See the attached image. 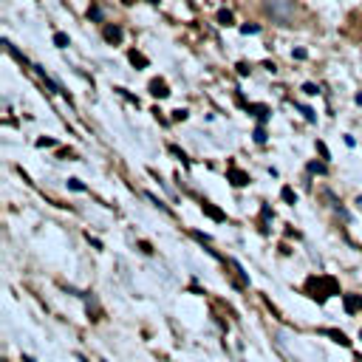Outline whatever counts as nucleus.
Here are the masks:
<instances>
[{
  "label": "nucleus",
  "instance_id": "obj_1",
  "mask_svg": "<svg viewBox=\"0 0 362 362\" xmlns=\"http://www.w3.org/2000/svg\"><path fill=\"white\" fill-rule=\"evenodd\" d=\"M263 9L280 26H292L294 23V0H263Z\"/></svg>",
  "mask_w": 362,
  "mask_h": 362
},
{
  "label": "nucleus",
  "instance_id": "obj_2",
  "mask_svg": "<svg viewBox=\"0 0 362 362\" xmlns=\"http://www.w3.org/2000/svg\"><path fill=\"white\" fill-rule=\"evenodd\" d=\"M305 289L311 292V297L314 300H320V303H326L331 294H339V286L334 277H326V274H320V277H311V280L305 283Z\"/></svg>",
  "mask_w": 362,
  "mask_h": 362
},
{
  "label": "nucleus",
  "instance_id": "obj_3",
  "mask_svg": "<svg viewBox=\"0 0 362 362\" xmlns=\"http://www.w3.org/2000/svg\"><path fill=\"white\" fill-rule=\"evenodd\" d=\"M102 37H105L108 43H122L124 31H122V26H105V29H102Z\"/></svg>",
  "mask_w": 362,
  "mask_h": 362
},
{
  "label": "nucleus",
  "instance_id": "obj_4",
  "mask_svg": "<svg viewBox=\"0 0 362 362\" xmlns=\"http://www.w3.org/2000/svg\"><path fill=\"white\" fill-rule=\"evenodd\" d=\"M150 93L158 96V99H167V96H170L167 82H164V79H153V82H150Z\"/></svg>",
  "mask_w": 362,
  "mask_h": 362
},
{
  "label": "nucleus",
  "instance_id": "obj_5",
  "mask_svg": "<svg viewBox=\"0 0 362 362\" xmlns=\"http://www.w3.org/2000/svg\"><path fill=\"white\" fill-rule=\"evenodd\" d=\"M320 334H326V337H331L334 342H339V345H345V348L351 345V339L345 337L342 331H337V328H320Z\"/></svg>",
  "mask_w": 362,
  "mask_h": 362
},
{
  "label": "nucleus",
  "instance_id": "obj_6",
  "mask_svg": "<svg viewBox=\"0 0 362 362\" xmlns=\"http://www.w3.org/2000/svg\"><path fill=\"white\" fill-rule=\"evenodd\" d=\"M229 179H232V184L235 187H243V184H249V176L243 173V170H238V167H229V173H226Z\"/></svg>",
  "mask_w": 362,
  "mask_h": 362
},
{
  "label": "nucleus",
  "instance_id": "obj_7",
  "mask_svg": "<svg viewBox=\"0 0 362 362\" xmlns=\"http://www.w3.org/2000/svg\"><path fill=\"white\" fill-rule=\"evenodd\" d=\"M201 210H204V215H210L212 221H226V215L221 212L218 207H212V204H210V201H204V204H201Z\"/></svg>",
  "mask_w": 362,
  "mask_h": 362
},
{
  "label": "nucleus",
  "instance_id": "obj_8",
  "mask_svg": "<svg viewBox=\"0 0 362 362\" xmlns=\"http://www.w3.org/2000/svg\"><path fill=\"white\" fill-rule=\"evenodd\" d=\"M342 303H345V311H357V308H362V297H357V294H345Z\"/></svg>",
  "mask_w": 362,
  "mask_h": 362
},
{
  "label": "nucleus",
  "instance_id": "obj_9",
  "mask_svg": "<svg viewBox=\"0 0 362 362\" xmlns=\"http://www.w3.org/2000/svg\"><path fill=\"white\" fill-rule=\"evenodd\" d=\"M246 111L249 113H255V116H258L260 122H263V119H269V108H266V105H246Z\"/></svg>",
  "mask_w": 362,
  "mask_h": 362
},
{
  "label": "nucleus",
  "instance_id": "obj_10",
  "mask_svg": "<svg viewBox=\"0 0 362 362\" xmlns=\"http://www.w3.org/2000/svg\"><path fill=\"white\" fill-rule=\"evenodd\" d=\"M88 17L93 23H102V20H105V11H102V6H90V9H88Z\"/></svg>",
  "mask_w": 362,
  "mask_h": 362
},
{
  "label": "nucleus",
  "instance_id": "obj_11",
  "mask_svg": "<svg viewBox=\"0 0 362 362\" xmlns=\"http://www.w3.org/2000/svg\"><path fill=\"white\" fill-rule=\"evenodd\" d=\"M130 62H133V65H139V68H147V57L145 54H139V51H130Z\"/></svg>",
  "mask_w": 362,
  "mask_h": 362
},
{
  "label": "nucleus",
  "instance_id": "obj_12",
  "mask_svg": "<svg viewBox=\"0 0 362 362\" xmlns=\"http://www.w3.org/2000/svg\"><path fill=\"white\" fill-rule=\"evenodd\" d=\"M308 173H317V176H326V173H328V167L323 164V161H311V164H308Z\"/></svg>",
  "mask_w": 362,
  "mask_h": 362
},
{
  "label": "nucleus",
  "instance_id": "obj_13",
  "mask_svg": "<svg viewBox=\"0 0 362 362\" xmlns=\"http://www.w3.org/2000/svg\"><path fill=\"white\" fill-rule=\"evenodd\" d=\"M218 23H221V26H232V11L221 9V11H218Z\"/></svg>",
  "mask_w": 362,
  "mask_h": 362
},
{
  "label": "nucleus",
  "instance_id": "obj_14",
  "mask_svg": "<svg viewBox=\"0 0 362 362\" xmlns=\"http://www.w3.org/2000/svg\"><path fill=\"white\" fill-rule=\"evenodd\" d=\"M280 195H283V201H286V204H297V195H294V190H292V187H283V190H280Z\"/></svg>",
  "mask_w": 362,
  "mask_h": 362
},
{
  "label": "nucleus",
  "instance_id": "obj_15",
  "mask_svg": "<svg viewBox=\"0 0 362 362\" xmlns=\"http://www.w3.org/2000/svg\"><path fill=\"white\" fill-rule=\"evenodd\" d=\"M54 45H57V48H65V45H68V34L57 31V34H54Z\"/></svg>",
  "mask_w": 362,
  "mask_h": 362
},
{
  "label": "nucleus",
  "instance_id": "obj_16",
  "mask_svg": "<svg viewBox=\"0 0 362 362\" xmlns=\"http://www.w3.org/2000/svg\"><path fill=\"white\" fill-rule=\"evenodd\" d=\"M255 142H258V145H266V139H269V136H266V130H263V127H255Z\"/></svg>",
  "mask_w": 362,
  "mask_h": 362
},
{
  "label": "nucleus",
  "instance_id": "obj_17",
  "mask_svg": "<svg viewBox=\"0 0 362 362\" xmlns=\"http://www.w3.org/2000/svg\"><path fill=\"white\" fill-rule=\"evenodd\" d=\"M297 108H300V113H303L305 116V122H314L317 116H314V111H311V108H305V105H297Z\"/></svg>",
  "mask_w": 362,
  "mask_h": 362
},
{
  "label": "nucleus",
  "instance_id": "obj_18",
  "mask_svg": "<svg viewBox=\"0 0 362 362\" xmlns=\"http://www.w3.org/2000/svg\"><path fill=\"white\" fill-rule=\"evenodd\" d=\"M303 93H308V96H317V93H320V88H317L314 82H305V85H303Z\"/></svg>",
  "mask_w": 362,
  "mask_h": 362
},
{
  "label": "nucleus",
  "instance_id": "obj_19",
  "mask_svg": "<svg viewBox=\"0 0 362 362\" xmlns=\"http://www.w3.org/2000/svg\"><path fill=\"white\" fill-rule=\"evenodd\" d=\"M68 187H71V190H77V192H82V190H85V184H82L79 179H68Z\"/></svg>",
  "mask_w": 362,
  "mask_h": 362
},
{
  "label": "nucleus",
  "instance_id": "obj_20",
  "mask_svg": "<svg viewBox=\"0 0 362 362\" xmlns=\"http://www.w3.org/2000/svg\"><path fill=\"white\" fill-rule=\"evenodd\" d=\"M241 31H243V34H258L260 26H255V23H246V26H241Z\"/></svg>",
  "mask_w": 362,
  "mask_h": 362
},
{
  "label": "nucleus",
  "instance_id": "obj_21",
  "mask_svg": "<svg viewBox=\"0 0 362 362\" xmlns=\"http://www.w3.org/2000/svg\"><path fill=\"white\" fill-rule=\"evenodd\" d=\"M147 198H150V201L156 204L158 210H164V212H170V210H167V204H164V201H158V198H156V195H153V192H147Z\"/></svg>",
  "mask_w": 362,
  "mask_h": 362
},
{
  "label": "nucleus",
  "instance_id": "obj_22",
  "mask_svg": "<svg viewBox=\"0 0 362 362\" xmlns=\"http://www.w3.org/2000/svg\"><path fill=\"white\" fill-rule=\"evenodd\" d=\"M184 119H187V111H184V108L173 111V122H184Z\"/></svg>",
  "mask_w": 362,
  "mask_h": 362
},
{
  "label": "nucleus",
  "instance_id": "obj_23",
  "mask_svg": "<svg viewBox=\"0 0 362 362\" xmlns=\"http://www.w3.org/2000/svg\"><path fill=\"white\" fill-rule=\"evenodd\" d=\"M54 139H37V147H54Z\"/></svg>",
  "mask_w": 362,
  "mask_h": 362
},
{
  "label": "nucleus",
  "instance_id": "obj_24",
  "mask_svg": "<svg viewBox=\"0 0 362 362\" xmlns=\"http://www.w3.org/2000/svg\"><path fill=\"white\" fill-rule=\"evenodd\" d=\"M292 57H294V60H305L308 54H305V48H294V51H292Z\"/></svg>",
  "mask_w": 362,
  "mask_h": 362
},
{
  "label": "nucleus",
  "instance_id": "obj_25",
  "mask_svg": "<svg viewBox=\"0 0 362 362\" xmlns=\"http://www.w3.org/2000/svg\"><path fill=\"white\" fill-rule=\"evenodd\" d=\"M238 74H241V77H246V74H249V65H246V62H238Z\"/></svg>",
  "mask_w": 362,
  "mask_h": 362
},
{
  "label": "nucleus",
  "instance_id": "obj_26",
  "mask_svg": "<svg viewBox=\"0 0 362 362\" xmlns=\"http://www.w3.org/2000/svg\"><path fill=\"white\" fill-rule=\"evenodd\" d=\"M317 150H320V153H323V158H328V147L323 145V142H320V145H317Z\"/></svg>",
  "mask_w": 362,
  "mask_h": 362
},
{
  "label": "nucleus",
  "instance_id": "obj_27",
  "mask_svg": "<svg viewBox=\"0 0 362 362\" xmlns=\"http://www.w3.org/2000/svg\"><path fill=\"white\" fill-rule=\"evenodd\" d=\"M357 207H360V210H362V195H357Z\"/></svg>",
  "mask_w": 362,
  "mask_h": 362
},
{
  "label": "nucleus",
  "instance_id": "obj_28",
  "mask_svg": "<svg viewBox=\"0 0 362 362\" xmlns=\"http://www.w3.org/2000/svg\"><path fill=\"white\" fill-rule=\"evenodd\" d=\"M23 362H34V360H31V357H23Z\"/></svg>",
  "mask_w": 362,
  "mask_h": 362
},
{
  "label": "nucleus",
  "instance_id": "obj_29",
  "mask_svg": "<svg viewBox=\"0 0 362 362\" xmlns=\"http://www.w3.org/2000/svg\"><path fill=\"white\" fill-rule=\"evenodd\" d=\"M150 3H158V0H150Z\"/></svg>",
  "mask_w": 362,
  "mask_h": 362
},
{
  "label": "nucleus",
  "instance_id": "obj_30",
  "mask_svg": "<svg viewBox=\"0 0 362 362\" xmlns=\"http://www.w3.org/2000/svg\"><path fill=\"white\" fill-rule=\"evenodd\" d=\"M360 339H362V331H360Z\"/></svg>",
  "mask_w": 362,
  "mask_h": 362
}]
</instances>
